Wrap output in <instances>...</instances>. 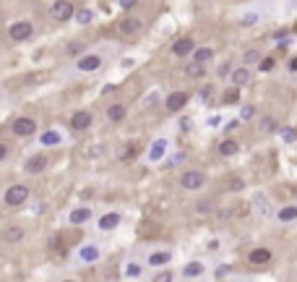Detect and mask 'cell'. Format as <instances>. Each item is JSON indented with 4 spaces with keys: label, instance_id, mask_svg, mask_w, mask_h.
Returning <instances> with one entry per match:
<instances>
[{
    "label": "cell",
    "instance_id": "6da1fadb",
    "mask_svg": "<svg viewBox=\"0 0 297 282\" xmlns=\"http://www.w3.org/2000/svg\"><path fill=\"white\" fill-rule=\"evenodd\" d=\"M29 196H32V191L29 186H24V183H13V186H8L5 188V194H3V204L5 206H21L29 201Z\"/></svg>",
    "mask_w": 297,
    "mask_h": 282
},
{
    "label": "cell",
    "instance_id": "7a4b0ae2",
    "mask_svg": "<svg viewBox=\"0 0 297 282\" xmlns=\"http://www.w3.org/2000/svg\"><path fill=\"white\" fill-rule=\"evenodd\" d=\"M180 186H183V191H201L206 186V172L203 170H185L180 175Z\"/></svg>",
    "mask_w": 297,
    "mask_h": 282
},
{
    "label": "cell",
    "instance_id": "3957f363",
    "mask_svg": "<svg viewBox=\"0 0 297 282\" xmlns=\"http://www.w3.org/2000/svg\"><path fill=\"white\" fill-rule=\"evenodd\" d=\"M102 63H105V58L99 55V52H86V55H81L78 60H76V68L78 74H94V71H99L102 68Z\"/></svg>",
    "mask_w": 297,
    "mask_h": 282
},
{
    "label": "cell",
    "instance_id": "277c9868",
    "mask_svg": "<svg viewBox=\"0 0 297 282\" xmlns=\"http://www.w3.org/2000/svg\"><path fill=\"white\" fill-rule=\"evenodd\" d=\"M50 13H52V19L55 21H71L73 16H76V8H73L71 0H55L52 8H50Z\"/></svg>",
    "mask_w": 297,
    "mask_h": 282
},
{
    "label": "cell",
    "instance_id": "5b68a950",
    "mask_svg": "<svg viewBox=\"0 0 297 282\" xmlns=\"http://www.w3.org/2000/svg\"><path fill=\"white\" fill-rule=\"evenodd\" d=\"M8 37H11L13 42H26L34 37V26L32 21H16L11 24V29H8Z\"/></svg>",
    "mask_w": 297,
    "mask_h": 282
},
{
    "label": "cell",
    "instance_id": "8992f818",
    "mask_svg": "<svg viewBox=\"0 0 297 282\" xmlns=\"http://www.w3.org/2000/svg\"><path fill=\"white\" fill-rule=\"evenodd\" d=\"M190 102V94L188 92H170L164 99V110L167 113H180L185 110V105Z\"/></svg>",
    "mask_w": 297,
    "mask_h": 282
},
{
    "label": "cell",
    "instance_id": "52a82bcc",
    "mask_svg": "<svg viewBox=\"0 0 297 282\" xmlns=\"http://www.w3.org/2000/svg\"><path fill=\"white\" fill-rule=\"evenodd\" d=\"M117 32L123 34V37H136V34L144 32V21L133 19V16H125V19L117 21Z\"/></svg>",
    "mask_w": 297,
    "mask_h": 282
},
{
    "label": "cell",
    "instance_id": "ba28073f",
    "mask_svg": "<svg viewBox=\"0 0 297 282\" xmlns=\"http://www.w3.org/2000/svg\"><path fill=\"white\" fill-rule=\"evenodd\" d=\"M11 131L16 136H32V133H37V121L29 118V115H21V118H16V121L11 123Z\"/></svg>",
    "mask_w": 297,
    "mask_h": 282
},
{
    "label": "cell",
    "instance_id": "9c48e42d",
    "mask_svg": "<svg viewBox=\"0 0 297 282\" xmlns=\"http://www.w3.org/2000/svg\"><path fill=\"white\" fill-rule=\"evenodd\" d=\"M91 123H94V115H91L89 110H76L71 115V128L73 131H89L91 128Z\"/></svg>",
    "mask_w": 297,
    "mask_h": 282
},
{
    "label": "cell",
    "instance_id": "30bf717a",
    "mask_svg": "<svg viewBox=\"0 0 297 282\" xmlns=\"http://www.w3.org/2000/svg\"><path fill=\"white\" fill-rule=\"evenodd\" d=\"M196 52V42H193V37H180L178 42L172 44V55L175 58H188Z\"/></svg>",
    "mask_w": 297,
    "mask_h": 282
},
{
    "label": "cell",
    "instance_id": "8fae6325",
    "mask_svg": "<svg viewBox=\"0 0 297 282\" xmlns=\"http://www.w3.org/2000/svg\"><path fill=\"white\" fill-rule=\"evenodd\" d=\"M248 261L253 264V267H266V264L271 261V251H268L266 245H258V248H253L248 253Z\"/></svg>",
    "mask_w": 297,
    "mask_h": 282
},
{
    "label": "cell",
    "instance_id": "7c38bea8",
    "mask_svg": "<svg viewBox=\"0 0 297 282\" xmlns=\"http://www.w3.org/2000/svg\"><path fill=\"white\" fill-rule=\"evenodd\" d=\"M47 165H50V160H47V154H34V157H29L26 160V165H24V170L26 172H44L47 170Z\"/></svg>",
    "mask_w": 297,
    "mask_h": 282
},
{
    "label": "cell",
    "instance_id": "4fadbf2b",
    "mask_svg": "<svg viewBox=\"0 0 297 282\" xmlns=\"http://www.w3.org/2000/svg\"><path fill=\"white\" fill-rule=\"evenodd\" d=\"M123 222V217H120V212H107V214H102L99 217V230L102 233H110V230H115V227Z\"/></svg>",
    "mask_w": 297,
    "mask_h": 282
},
{
    "label": "cell",
    "instance_id": "5bb4252c",
    "mask_svg": "<svg viewBox=\"0 0 297 282\" xmlns=\"http://www.w3.org/2000/svg\"><path fill=\"white\" fill-rule=\"evenodd\" d=\"M24 227L21 225H8L5 230H3V241L5 243H11V245H16V243H21L24 241Z\"/></svg>",
    "mask_w": 297,
    "mask_h": 282
},
{
    "label": "cell",
    "instance_id": "9a60e30c",
    "mask_svg": "<svg viewBox=\"0 0 297 282\" xmlns=\"http://www.w3.org/2000/svg\"><path fill=\"white\" fill-rule=\"evenodd\" d=\"M125 115H128V107L123 102H112L107 107V121L110 123H120V121H125Z\"/></svg>",
    "mask_w": 297,
    "mask_h": 282
},
{
    "label": "cell",
    "instance_id": "2e32d148",
    "mask_svg": "<svg viewBox=\"0 0 297 282\" xmlns=\"http://www.w3.org/2000/svg\"><path fill=\"white\" fill-rule=\"evenodd\" d=\"M203 272H206V264H203V261H188L183 267V277L185 280H193V277H201Z\"/></svg>",
    "mask_w": 297,
    "mask_h": 282
},
{
    "label": "cell",
    "instance_id": "e0dca14e",
    "mask_svg": "<svg viewBox=\"0 0 297 282\" xmlns=\"http://www.w3.org/2000/svg\"><path fill=\"white\" fill-rule=\"evenodd\" d=\"M185 76H188V79H203V76H206V63L190 60L188 66H185Z\"/></svg>",
    "mask_w": 297,
    "mask_h": 282
},
{
    "label": "cell",
    "instance_id": "ac0fdd59",
    "mask_svg": "<svg viewBox=\"0 0 297 282\" xmlns=\"http://www.w3.org/2000/svg\"><path fill=\"white\" fill-rule=\"evenodd\" d=\"M172 261V253L170 251H154L151 256H148V267H167V264Z\"/></svg>",
    "mask_w": 297,
    "mask_h": 282
},
{
    "label": "cell",
    "instance_id": "d6986e66",
    "mask_svg": "<svg viewBox=\"0 0 297 282\" xmlns=\"http://www.w3.org/2000/svg\"><path fill=\"white\" fill-rule=\"evenodd\" d=\"M229 81H232V86H245L250 81V68L248 66L245 68H235V71H232V76H229Z\"/></svg>",
    "mask_w": 297,
    "mask_h": 282
},
{
    "label": "cell",
    "instance_id": "ffe728a7",
    "mask_svg": "<svg viewBox=\"0 0 297 282\" xmlns=\"http://www.w3.org/2000/svg\"><path fill=\"white\" fill-rule=\"evenodd\" d=\"M68 220H71V225H83V222H89V220H91V209H89V206L73 209Z\"/></svg>",
    "mask_w": 297,
    "mask_h": 282
},
{
    "label": "cell",
    "instance_id": "44dd1931",
    "mask_svg": "<svg viewBox=\"0 0 297 282\" xmlns=\"http://www.w3.org/2000/svg\"><path fill=\"white\" fill-rule=\"evenodd\" d=\"M237 152H240V144L235 139H224L219 144V154H222V157H235Z\"/></svg>",
    "mask_w": 297,
    "mask_h": 282
},
{
    "label": "cell",
    "instance_id": "7402d4cb",
    "mask_svg": "<svg viewBox=\"0 0 297 282\" xmlns=\"http://www.w3.org/2000/svg\"><path fill=\"white\" fill-rule=\"evenodd\" d=\"M276 220H279V222H295V220H297V206H295V204L282 206L279 212H276Z\"/></svg>",
    "mask_w": 297,
    "mask_h": 282
},
{
    "label": "cell",
    "instance_id": "603a6c76",
    "mask_svg": "<svg viewBox=\"0 0 297 282\" xmlns=\"http://www.w3.org/2000/svg\"><path fill=\"white\" fill-rule=\"evenodd\" d=\"M222 102H224V105H237V102H240V86L227 89V92L222 94Z\"/></svg>",
    "mask_w": 297,
    "mask_h": 282
},
{
    "label": "cell",
    "instance_id": "cb8c5ba5",
    "mask_svg": "<svg viewBox=\"0 0 297 282\" xmlns=\"http://www.w3.org/2000/svg\"><path fill=\"white\" fill-rule=\"evenodd\" d=\"M211 58H214V47H198L193 52V60H198V63H209Z\"/></svg>",
    "mask_w": 297,
    "mask_h": 282
},
{
    "label": "cell",
    "instance_id": "d4e9b609",
    "mask_svg": "<svg viewBox=\"0 0 297 282\" xmlns=\"http://www.w3.org/2000/svg\"><path fill=\"white\" fill-rule=\"evenodd\" d=\"M63 141V136L58 131H47V133H42V144L44 147H58V144Z\"/></svg>",
    "mask_w": 297,
    "mask_h": 282
},
{
    "label": "cell",
    "instance_id": "484cf974",
    "mask_svg": "<svg viewBox=\"0 0 297 282\" xmlns=\"http://www.w3.org/2000/svg\"><path fill=\"white\" fill-rule=\"evenodd\" d=\"M243 60H245V66H258V63L263 60V55H261V52H258V50H245Z\"/></svg>",
    "mask_w": 297,
    "mask_h": 282
},
{
    "label": "cell",
    "instance_id": "4316f807",
    "mask_svg": "<svg viewBox=\"0 0 297 282\" xmlns=\"http://www.w3.org/2000/svg\"><path fill=\"white\" fill-rule=\"evenodd\" d=\"M258 128H261V133H271V131H276V121H274L271 115H268V118H263V121H261V125H258Z\"/></svg>",
    "mask_w": 297,
    "mask_h": 282
},
{
    "label": "cell",
    "instance_id": "83f0119b",
    "mask_svg": "<svg viewBox=\"0 0 297 282\" xmlns=\"http://www.w3.org/2000/svg\"><path fill=\"white\" fill-rule=\"evenodd\" d=\"M117 157H120V162H125V160H131V157H133V144H131V141H128V144H125V147H123V149H117Z\"/></svg>",
    "mask_w": 297,
    "mask_h": 282
},
{
    "label": "cell",
    "instance_id": "f1b7e54d",
    "mask_svg": "<svg viewBox=\"0 0 297 282\" xmlns=\"http://www.w3.org/2000/svg\"><path fill=\"white\" fill-rule=\"evenodd\" d=\"M211 209H214V204H211L209 199H201V201H196V212H201V214H209Z\"/></svg>",
    "mask_w": 297,
    "mask_h": 282
},
{
    "label": "cell",
    "instance_id": "f546056e",
    "mask_svg": "<svg viewBox=\"0 0 297 282\" xmlns=\"http://www.w3.org/2000/svg\"><path fill=\"white\" fill-rule=\"evenodd\" d=\"M172 280H175V275H172L170 269H164V272H156L151 282H172Z\"/></svg>",
    "mask_w": 297,
    "mask_h": 282
},
{
    "label": "cell",
    "instance_id": "4dcf8cb0",
    "mask_svg": "<svg viewBox=\"0 0 297 282\" xmlns=\"http://www.w3.org/2000/svg\"><path fill=\"white\" fill-rule=\"evenodd\" d=\"M91 19H94V13H91L89 8H83V11H78V16H76V21H78V24H91Z\"/></svg>",
    "mask_w": 297,
    "mask_h": 282
},
{
    "label": "cell",
    "instance_id": "1f68e13d",
    "mask_svg": "<svg viewBox=\"0 0 297 282\" xmlns=\"http://www.w3.org/2000/svg\"><path fill=\"white\" fill-rule=\"evenodd\" d=\"M276 66V60L274 58H263L261 63H258V71H263V74H266V71H271Z\"/></svg>",
    "mask_w": 297,
    "mask_h": 282
},
{
    "label": "cell",
    "instance_id": "d6a6232c",
    "mask_svg": "<svg viewBox=\"0 0 297 282\" xmlns=\"http://www.w3.org/2000/svg\"><path fill=\"white\" fill-rule=\"evenodd\" d=\"M83 52V42H71L68 44V55H81Z\"/></svg>",
    "mask_w": 297,
    "mask_h": 282
},
{
    "label": "cell",
    "instance_id": "836d02e7",
    "mask_svg": "<svg viewBox=\"0 0 297 282\" xmlns=\"http://www.w3.org/2000/svg\"><path fill=\"white\" fill-rule=\"evenodd\" d=\"M125 275L128 277H138V275H141V267H138L136 261H131V264H128V269H125Z\"/></svg>",
    "mask_w": 297,
    "mask_h": 282
},
{
    "label": "cell",
    "instance_id": "e575fe53",
    "mask_svg": "<svg viewBox=\"0 0 297 282\" xmlns=\"http://www.w3.org/2000/svg\"><path fill=\"white\" fill-rule=\"evenodd\" d=\"M81 256L86 259V261H91V259H99V251H97V248H86V251L81 253Z\"/></svg>",
    "mask_w": 297,
    "mask_h": 282
},
{
    "label": "cell",
    "instance_id": "d590c367",
    "mask_svg": "<svg viewBox=\"0 0 297 282\" xmlns=\"http://www.w3.org/2000/svg\"><path fill=\"white\" fill-rule=\"evenodd\" d=\"M219 76L224 79V76H232V68H229V63H222L219 66Z\"/></svg>",
    "mask_w": 297,
    "mask_h": 282
},
{
    "label": "cell",
    "instance_id": "8d00e7d4",
    "mask_svg": "<svg viewBox=\"0 0 297 282\" xmlns=\"http://www.w3.org/2000/svg\"><path fill=\"white\" fill-rule=\"evenodd\" d=\"M211 94H214V86H211V84H206V86L201 89V99H209Z\"/></svg>",
    "mask_w": 297,
    "mask_h": 282
},
{
    "label": "cell",
    "instance_id": "74e56055",
    "mask_svg": "<svg viewBox=\"0 0 297 282\" xmlns=\"http://www.w3.org/2000/svg\"><path fill=\"white\" fill-rule=\"evenodd\" d=\"M5 157H8V147H5V144H3V141H0V162H3Z\"/></svg>",
    "mask_w": 297,
    "mask_h": 282
},
{
    "label": "cell",
    "instance_id": "f35d334b",
    "mask_svg": "<svg viewBox=\"0 0 297 282\" xmlns=\"http://www.w3.org/2000/svg\"><path fill=\"white\" fill-rule=\"evenodd\" d=\"M253 21H258V16H256V13H250L248 19H243V26H250V24H253Z\"/></svg>",
    "mask_w": 297,
    "mask_h": 282
},
{
    "label": "cell",
    "instance_id": "ab89813d",
    "mask_svg": "<svg viewBox=\"0 0 297 282\" xmlns=\"http://www.w3.org/2000/svg\"><path fill=\"white\" fill-rule=\"evenodd\" d=\"M120 5H123V8H133L136 0H120Z\"/></svg>",
    "mask_w": 297,
    "mask_h": 282
},
{
    "label": "cell",
    "instance_id": "60d3db41",
    "mask_svg": "<svg viewBox=\"0 0 297 282\" xmlns=\"http://www.w3.org/2000/svg\"><path fill=\"white\" fill-rule=\"evenodd\" d=\"M178 162H185V154H175V157H172V165H178Z\"/></svg>",
    "mask_w": 297,
    "mask_h": 282
},
{
    "label": "cell",
    "instance_id": "b9f144b4",
    "mask_svg": "<svg viewBox=\"0 0 297 282\" xmlns=\"http://www.w3.org/2000/svg\"><path fill=\"white\" fill-rule=\"evenodd\" d=\"M290 71H292V74H297V58L290 60Z\"/></svg>",
    "mask_w": 297,
    "mask_h": 282
},
{
    "label": "cell",
    "instance_id": "7bdbcfd3",
    "mask_svg": "<svg viewBox=\"0 0 297 282\" xmlns=\"http://www.w3.org/2000/svg\"><path fill=\"white\" fill-rule=\"evenodd\" d=\"M284 139L287 141H295V131H284Z\"/></svg>",
    "mask_w": 297,
    "mask_h": 282
},
{
    "label": "cell",
    "instance_id": "ee69618b",
    "mask_svg": "<svg viewBox=\"0 0 297 282\" xmlns=\"http://www.w3.org/2000/svg\"><path fill=\"white\" fill-rule=\"evenodd\" d=\"M63 282H78V280H63Z\"/></svg>",
    "mask_w": 297,
    "mask_h": 282
}]
</instances>
